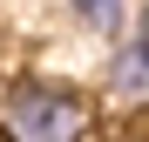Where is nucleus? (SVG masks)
<instances>
[{
  "mask_svg": "<svg viewBox=\"0 0 149 142\" xmlns=\"http://www.w3.org/2000/svg\"><path fill=\"white\" fill-rule=\"evenodd\" d=\"M88 102L61 81H14L0 102V142H81Z\"/></svg>",
  "mask_w": 149,
  "mask_h": 142,
  "instance_id": "1",
  "label": "nucleus"
},
{
  "mask_svg": "<svg viewBox=\"0 0 149 142\" xmlns=\"http://www.w3.org/2000/svg\"><path fill=\"white\" fill-rule=\"evenodd\" d=\"M109 95H115V102H129V108L149 102V7L122 27L115 54H109Z\"/></svg>",
  "mask_w": 149,
  "mask_h": 142,
  "instance_id": "2",
  "label": "nucleus"
},
{
  "mask_svg": "<svg viewBox=\"0 0 149 142\" xmlns=\"http://www.w3.org/2000/svg\"><path fill=\"white\" fill-rule=\"evenodd\" d=\"M74 20H81V27H95V34H122L129 27V0H74Z\"/></svg>",
  "mask_w": 149,
  "mask_h": 142,
  "instance_id": "3",
  "label": "nucleus"
}]
</instances>
